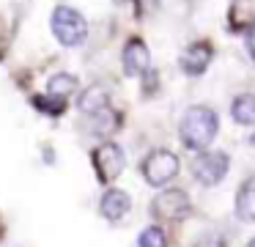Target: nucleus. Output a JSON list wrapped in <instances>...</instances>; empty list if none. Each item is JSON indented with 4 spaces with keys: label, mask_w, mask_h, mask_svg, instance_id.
<instances>
[{
    "label": "nucleus",
    "mask_w": 255,
    "mask_h": 247,
    "mask_svg": "<svg viewBox=\"0 0 255 247\" xmlns=\"http://www.w3.org/2000/svg\"><path fill=\"white\" fill-rule=\"evenodd\" d=\"M220 121L217 113L209 107H189L184 113L181 124H178V137L189 151H203L206 146H211V140L217 137Z\"/></svg>",
    "instance_id": "f257e3e1"
},
{
    "label": "nucleus",
    "mask_w": 255,
    "mask_h": 247,
    "mask_svg": "<svg viewBox=\"0 0 255 247\" xmlns=\"http://www.w3.org/2000/svg\"><path fill=\"white\" fill-rule=\"evenodd\" d=\"M50 25H52L55 38L63 47H80V44L88 38V22H85V16L80 14L77 8H72V5H58V8L52 11Z\"/></svg>",
    "instance_id": "f03ea898"
},
{
    "label": "nucleus",
    "mask_w": 255,
    "mask_h": 247,
    "mask_svg": "<svg viewBox=\"0 0 255 247\" xmlns=\"http://www.w3.org/2000/svg\"><path fill=\"white\" fill-rule=\"evenodd\" d=\"M91 162H94V170L102 184L116 181L124 173V168H127V157H124L121 146H116V143H102L99 148H94Z\"/></svg>",
    "instance_id": "7ed1b4c3"
},
{
    "label": "nucleus",
    "mask_w": 255,
    "mask_h": 247,
    "mask_svg": "<svg viewBox=\"0 0 255 247\" xmlns=\"http://www.w3.org/2000/svg\"><path fill=\"white\" fill-rule=\"evenodd\" d=\"M178 173V157L167 148H159V151H151L148 157L143 159V176L151 187H162L167 181H173Z\"/></svg>",
    "instance_id": "20e7f679"
},
{
    "label": "nucleus",
    "mask_w": 255,
    "mask_h": 247,
    "mask_svg": "<svg viewBox=\"0 0 255 247\" xmlns=\"http://www.w3.org/2000/svg\"><path fill=\"white\" fill-rule=\"evenodd\" d=\"M228 165H231L228 154H222V151H203V154L195 157L192 173H195V179H198L203 187H214V184H220V181L228 176Z\"/></svg>",
    "instance_id": "39448f33"
},
{
    "label": "nucleus",
    "mask_w": 255,
    "mask_h": 247,
    "mask_svg": "<svg viewBox=\"0 0 255 247\" xmlns=\"http://www.w3.org/2000/svg\"><path fill=\"white\" fill-rule=\"evenodd\" d=\"M189 209H192V203H189V195L184 190H165L151 203V214L156 220H184Z\"/></svg>",
    "instance_id": "423d86ee"
},
{
    "label": "nucleus",
    "mask_w": 255,
    "mask_h": 247,
    "mask_svg": "<svg viewBox=\"0 0 255 247\" xmlns=\"http://www.w3.org/2000/svg\"><path fill=\"white\" fill-rule=\"evenodd\" d=\"M121 63H124V74L127 77H143L151 69V52L143 44V38H129L127 47H124Z\"/></svg>",
    "instance_id": "0eeeda50"
},
{
    "label": "nucleus",
    "mask_w": 255,
    "mask_h": 247,
    "mask_svg": "<svg viewBox=\"0 0 255 247\" xmlns=\"http://www.w3.org/2000/svg\"><path fill=\"white\" fill-rule=\"evenodd\" d=\"M211 55H214V49H211L209 41H195V44H189V47L181 52V58H178V66H181L184 74L198 77V74H203V71L209 69Z\"/></svg>",
    "instance_id": "6e6552de"
},
{
    "label": "nucleus",
    "mask_w": 255,
    "mask_h": 247,
    "mask_svg": "<svg viewBox=\"0 0 255 247\" xmlns=\"http://www.w3.org/2000/svg\"><path fill=\"white\" fill-rule=\"evenodd\" d=\"M129 209H132V201H129V195L124 190H107L105 198H102V203H99L102 217H107L110 223L124 220L129 214Z\"/></svg>",
    "instance_id": "1a4fd4ad"
},
{
    "label": "nucleus",
    "mask_w": 255,
    "mask_h": 247,
    "mask_svg": "<svg viewBox=\"0 0 255 247\" xmlns=\"http://www.w3.org/2000/svg\"><path fill=\"white\" fill-rule=\"evenodd\" d=\"M236 217L244 223H255V176L242 184L236 195Z\"/></svg>",
    "instance_id": "9d476101"
},
{
    "label": "nucleus",
    "mask_w": 255,
    "mask_h": 247,
    "mask_svg": "<svg viewBox=\"0 0 255 247\" xmlns=\"http://www.w3.org/2000/svg\"><path fill=\"white\" fill-rule=\"evenodd\" d=\"M231 115L242 126H255V93H242V96L233 99Z\"/></svg>",
    "instance_id": "9b49d317"
},
{
    "label": "nucleus",
    "mask_w": 255,
    "mask_h": 247,
    "mask_svg": "<svg viewBox=\"0 0 255 247\" xmlns=\"http://www.w3.org/2000/svg\"><path fill=\"white\" fill-rule=\"evenodd\" d=\"M77 107L83 110L85 115L99 113V110L110 107V96H107V91H105V88H88V91H85L83 96H80Z\"/></svg>",
    "instance_id": "f8f14e48"
},
{
    "label": "nucleus",
    "mask_w": 255,
    "mask_h": 247,
    "mask_svg": "<svg viewBox=\"0 0 255 247\" xmlns=\"http://www.w3.org/2000/svg\"><path fill=\"white\" fill-rule=\"evenodd\" d=\"M74 88H77V77L72 74H52L47 82V93L58 99H66L69 93H74Z\"/></svg>",
    "instance_id": "ddd939ff"
},
{
    "label": "nucleus",
    "mask_w": 255,
    "mask_h": 247,
    "mask_svg": "<svg viewBox=\"0 0 255 247\" xmlns=\"http://www.w3.org/2000/svg\"><path fill=\"white\" fill-rule=\"evenodd\" d=\"M91 115H94V121H91V132H94V135H99V137H107L118 126L116 124V115H113L110 107L99 110V113H91Z\"/></svg>",
    "instance_id": "4468645a"
},
{
    "label": "nucleus",
    "mask_w": 255,
    "mask_h": 247,
    "mask_svg": "<svg viewBox=\"0 0 255 247\" xmlns=\"http://www.w3.org/2000/svg\"><path fill=\"white\" fill-rule=\"evenodd\" d=\"M137 245L140 247H165L167 245V242H165V231H162L159 225H151V228H145L143 234H140Z\"/></svg>",
    "instance_id": "2eb2a0df"
},
{
    "label": "nucleus",
    "mask_w": 255,
    "mask_h": 247,
    "mask_svg": "<svg viewBox=\"0 0 255 247\" xmlns=\"http://www.w3.org/2000/svg\"><path fill=\"white\" fill-rule=\"evenodd\" d=\"M33 104L41 110V113H52V115H61L63 107H66V99H58V96H33Z\"/></svg>",
    "instance_id": "dca6fc26"
},
{
    "label": "nucleus",
    "mask_w": 255,
    "mask_h": 247,
    "mask_svg": "<svg viewBox=\"0 0 255 247\" xmlns=\"http://www.w3.org/2000/svg\"><path fill=\"white\" fill-rule=\"evenodd\" d=\"M195 247H228V242H225V236H220V234H203L195 242Z\"/></svg>",
    "instance_id": "f3484780"
},
{
    "label": "nucleus",
    "mask_w": 255,
    "mask_h": 247,
    "mask_svg": "<svg viewBox=\"0 0 255 247\" xmlns=\"http://www.w3.org/2000/svg\"><path fill=\"white\" fill-rule=\"evenodd\" d=\"M244 44H247L250 55L255 58V25H250L247 30H244Z\"/></svg>",
    "instance_id": "a211bd4d"
},
{
    "label": "nucleus",
    "mask_w": 255,
    "mask_h": 247,
    "mask_svg": "<svg viewBox=\"0 0 255 247\" xmlns=\"http://www.w3.org/2000/svg\"><path fill=\"white\" fill-rule=\"evenodd\" d=\"M247 247H255V239H253V242H250V245H247Z\"/></svg>",
    "instance_id": "6ab92c4d"
}]
</instances>
